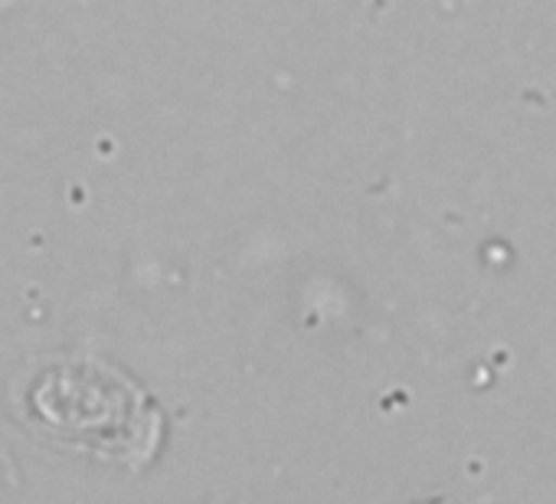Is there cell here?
I'll return each mask as SVG.
<instances>
[{"instance_id": "1", "label": "cell", "mask_w": 556, "mask_h": 504, "mask_svg": "<svg viewBox=\"0 0 556 504\" xmlns=\"http://www.w3.org/2000/svg\"><path fill=\"white\" fill-rule=\"evenodd\" d=\"M17 413L47 439L86 445L102 455L125 458L131 442L122 439L135 416L125 380L83 357H50L27 374L17 393Z\"/></svg>"}]
</instances>
